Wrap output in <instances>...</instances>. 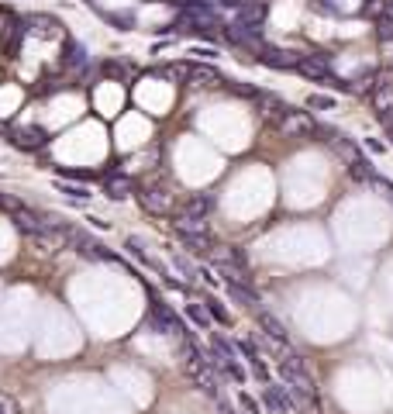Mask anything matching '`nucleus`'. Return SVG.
I'll use <instances>...</instances> for the list:
<instances>
[{
    "instance_id": "f257e3e1",
    "label": "nucleus",
    "mask_w": 393,
    "mask_h": 414,
    "mask_svg": "<svg viewBox=\"0 0 393 414\" xmlns=\"http://www.w3.org/2000/svg\"><path fill=\"white\" fill-rule=\"evenodd\" d=\"M14 225H18V232H21L25 239H32L41 252H59V248L69 242V228H66V225H59L55 218H41V214L28 211V207L14 211Z\"/></svg>"
},
{
    "instance_id": "f03ea898",
    "label": "nucleus",
    "mask_w": 393,
    "mask_h": 414,
    "mask_svg": "<svg viewBox=\"0 0 393 414\" xmlns=\"http://www.w3.org/2000/svg\"><path fill=\"white\" fill-rule=\"evenodd\" d=\"M173 228H176V235H180V242L183 246H190L194 252H211V228H207V221L204 218H194V214H183L180 221H173Z\"/></svg>"
},
{
    "instance_id": "7ed1b4c3",
    "label": "nucleus",
    "mask_w": 393,
    "mask_h": 414,
    "mask_svg": "<svg viewBox=\"0 0 393 414\" xmlns=\"http://www.w3.org/2000/svg\"><path fill=\"white\" fill-rule=\"evenodd\" d=\"M138 201H142V207H145L149 214H169V211H173V197H169L162 187H156V183H145V187L138 190Z\"/></svg>"
},
{
    "instance_id": "20e7f679",
    "label": "nucleus",
    "mask_w": 393,
    "mask_h": 414,
    "mask_svg": "<svg viewBox=\"0 0 393 414\" xmlns=\"http://www.w3.org/2000/svg\"><path fill=\"white\" fill-rule=\"evenodd\" d=\"M262 408L269 414H290L293 411V397L286 387H276V383H266L262 387Z\"/></svg>"
},
{
    "instance_id": "39448f33",
    "label": "nucleus",
    "mask_w": 393,
    "mask_h": 414,
    "mask_svg": "<svg viewBox=\"0 0 393 414\" xmlns=\"http://www.w3.org/2000/svg\"><path fill=\"white\" fill-rule=\"evenodd\" d=\"M259 62H262V66H269V69H297V66H300V55L262 45V48H259Z\"/></svg>"
},
{
    "instance_id": "423d86ee",
    "label": "nucleus",
    "mask_w": 393,
    "mask_h": 414,
    "mask_svg": "<svg viewBox=\"0 0 393 414\" xmlns=\"http://www.w3.org/2000/svg\"><path fill=\"white\" fill-rule=\"evenodd\" d=\"M152 318H156V325L162 331H166V335H176V338H187V328H183V321H180V318H176V314H173V307H169V304H152Z\"/></svg>"
},
{
    "instance_id": "0eeeda50",
    "label": "nucleus",
    "mask_w": 393,
    "mask_h": 414,
    "mask_svg": "<svg viewBox=\"0 0 393 414\" xmlns=\"http://www.w3.org/2000/svg\"><path fill=\"white\" fill-rule=\"evenodd\" d=\"M69 242H73V246H76V252H83L86 259H114V255H111L107 248L100 246L97 239H90L86 232H76V228H69Z\"/></svg>"
},
{
    "instance_id": "6e6552de",
    "label": "nucleus",
    "mask_w": 393,
    "mask_h": 414,
    "mask_svg": "<svg viewBox=\"0 0 393 414\" xmlns=\"http://www.w3.org/2000/svg\"><path fill=\"white\" fill-rule=\"evenodd\" d=\"M238 352H241V356L248 359V366H252V373H255V380H262V383H273V380H269V366H266V359L259 356L255 342L241 338V342H238Z\"/></svg>"
},
{
    "instance_id": "1a4fd4ad",
    "label": "nucleus",
    "mask_w": 393,
    "mask_h": 414,
    "mask_svg": "<svg viewBox=\"0 0 393 414\" xmlns=\"http://www.w3.org/2000/svg\"><path fill=\"white\" fill-rule=\"evenodd\" d=\"M279 128H283V135H293V138H297V135H314L317 131V124L311 121L304 111H290V114L279 121Z\"/></svg>"
},
{
    "instance_id": "9d476101",
    "label": "nucleus",
    "mask_w": 393,
    "mask_h": 414,
    "mask_svg": "<svg viewBox=\"0 0 393 414\" xmlns=\"http://www.w3.org/2000/svg\"><path fill=\"white\" fill-rule=\"evenodd\" d=\"M255 321H259V328L266 331V335L273 338V342L279 345V349L286 345V338H290V335H286V328H283V321H279L276 314H269V311H255Z\"/></svg>"
},
{
    "instance_id": "9b49d317",
    "label": "nucleus",
    "mask_w": 393,
    "mask_h": 414,
    "mask_svg": "<svg viewBox=\"0 0 393 414\" xmlns=\"http://www.w3.org/2000/svg\"><path fill=\"white\" fill-rule=\"evenodd\" d=\"M45 142H48V135H45L41 128H21V131H14V145H18V149L39 152Z\"/></svg>"
},
{
    "instance_id": "f8f14e48",
    "label": "nucleus",
    "mask_w": 393,
    "mask_h": 414,
    "mask_svg": "<svg viewBox=\"0 0 393 414\" xmlns=\"http://www.w3.org/2000/svg\"><path fill=\"white\" fill-rule=\"evenodd\" d=\"M307 80H331V69L321 55H300V66H297Z\"/></svg>"
},
{
    "instance_id": "ddd939ff",
    "label": "nucleus",
    "mask_w": 393,
    "mask_h": 414,
    "mask_svg": "<svg viewBox=\"0 0 393 414\" xmlns=\"http://www.w3.org/2000/svg\"><path fill=\"white\" fill-rule=\"evenodd\" d=\"M262 18H266V4H245V7L238 11V28H248V32H259Z\"/></svg>"
},
{
    "instance_id": "4468645a",
    "label": "nucleus",
    "mask_w": 393,
    "mask_h": 414,
    "mask_svg": "<svg viewBox=\"0 0 393 414\" xmlns=\"http://www.w3.org/2000/svg\"><path fill=\"white\" fill-rule=\"evenodd\" d=\"M190 83H196V86H218V83H225V76H221V69H214V66L190 62Z\"/></svg>"
},
{
    "instance_id": "2eb2a0df",
    "label": "nucleus",
    "mask_w": 393,
    "mask_h": 414,
    "mask_svg": "<svg viewBox=\"0 0 393 414\" xmlns=\"http://www.w3.org/2000/svg\"><path fill=\"white\" fill-rule=\"evenodd\" d=\"M28 25H32V32H35L39 39H59V35H62V25L52 21V18H28Z\"/></svg>"
},
{
    "instance_id": "dca6fc26",
    "label": "nucleus",
    "mask_w": 393,
    "mask_h": 414,
    "mask_svg": "<svg viewBox=\"0 0 393 414\" xmlns=\"http://www.w3.org/2000/svg\"><path fill=\"white\" fill-rule=\"evenodd\" d=\"M373 107L380 111V118H390L393 114V86H376V90H373Z\"/></svg>"
},
{
    "instance_id": "f3484780",
    "label": "nucleus",
    "mask_w": 393,
    "mask_h": 414,
    "mask_svg": "<svg viewBox=\"0 0 393 414\" xmlns=\"http://www.w3.org/2000/svg\"><path fill=\"white\" fill-rule=\"evenodd\" d=\"M204 307H207V314H211L218 325H232V314H228V307H225L218 297H207V300H204Z\"/></svg>"
},
{
    "instance_id": "a211bd4d",
    "label": "nucleus",
    "mask_w": 393,
    "mask_h": 414,
    "mask_svg": "<svg viewBox=\"0 0 393 414\" xmlns=\"http://www.w3.org/2000/svg\"><path fill=\"white\" fill-rule=\"evenodd\" d=\"M228 293L235 297L238 304H245V307H255V304H259L255 290H252V287H245V283H228Z\"/></svg>"
},
{
    "instance_id": "6ab92c4d",
    "label": "nucleus",
    "mask_w": 393,
    "mask_h": 414,
    "mask_svg": "<svg viewBox=\"0 0 393 414\" xmlns=\"http://www.w3.org/2000/svg\"><path fill=\"white\" fill-rule=\"evenodd\" d=\"M131 190H135V183H131V180H124V176H107V194H111L114 201L128 197Z\"/></svg>"
},
{
    "instance_id": "aec40b11",
    "label": "nucleus",
    "mask_w": 393,
    "mask_h": 414,
    "mask_svg": "<svg viewBox=\"0 0 393 414\" xmlns=\"http://www.w3.org/2000/svg\"><path fill=\"white\" fill-rule=\"evenodd\" d=\"M187 318L194 321L196 328H211V314H207V307H200V304H187Z\"/></svg>"
},
{
    "instance_id": "412c9836",
    "label": "nucleus",
    "mask_w": 393,
    "mask_h": 414,
    "mask_svg": "<svg viewBox=\"0 0 393 414\" xmlns=\"http://www.w3.org/2000/svg\"><path fill=\"white\" fill-rule=\"evenodd\" d=\"M211 207H214V201H211L207 194H196L194 201L187 204V214H194V218H204V214H207Z\"/></svg>"
},
{
    "instance_id": "4be33fe9",
    "label": "nucleus",
    "mask_w": 393,
    "mask_h": 414,
    "mask_svg": "<svg viewBox=\"0 0 393 414\" xmlns=\"http://www.w3.org/2000/svg\"><path fill=\"white\" fill-rule=\"evenodd\" d=\"M238 411H241V414H262V404H259L252 394L238 390Z\"/></svg>"
},
{
    "instance_id": "5701e85b",
    "label": "nucleus",
    "mask_w": 393,
    "mask_h": 414,
    "mask_svg": "<svg viewBox=\"0 0 393 414\" xmlns=\"http://www.w3.org/2000/svg\"><path fill=\"white\" fill-rule=\"evenodd\" d=\"M55 187H59V194L73 197V201H79V204H86V201H90V190H86V187H73V183H55Z\"/></svg>"
},
{
    "instance_id": "b1692460",
    "label": "nucleus",
    "mask_w": 393,
    "mask_h": 414,
    "mask_svg": "<svg viewBox=\"0 0 393 414\" xmlns=\"http://www.w3.org/2000/svg\"><path fill=\"white\" fill-rule=\"evenodd\" d=\"M66 62H69V66H86V48L76 45V41H69V45H66Z\"/></svg>"
},
{
    "instance_id": "393cba45",
    "label": "nucleus",
    "mask_w": 393,
    "mask_h": 414,
    "mask_svg": "<svg viewBox=\"0 0 393 414\" xmlns=\"http://www.w3.org/2000/svg\"><path fill=\"white\" fill-rule=\"evenodd\" d=\"M307 107H314V111H335V97H328V93H311V97H307Z\"/></svg>"
},
{
    "instance_id": "a878e982",
    "label": "nucleus",
    "mask_w": 393,
    "mask_h": 414,
    "mask_svg": "<svg viewBox=\"0 0 393 414\" xmlns=\"http://www.w3.org/2000/svg\"><path fill=\"white\" fill-rule=\"evenodd\" d=\"M173 262H176V269H180V273H183L187 280H194V276H200V269H194V266H190V259H187L183 252H173Z\"/></svg>"
},
{
    "instance_id": "bb28decb",
    "label": "nucleus",
    "mask_w": 393,
    "mask_h": 414,
    "mask_svg": "<svg viewBox=\"0 0 393 414\" xmlns=\"http://www.w3.org/2000/svg\"><path fill=\"white\" fill-rule=\"evenodd\" d=\"M380 39L383 41H393V14H380Z\"/></svg>"
},
{
    "instance_id": "cd10ccee",
    "label": "nucleus",
    "mask_w": 393,
    "mask_h": 414,
    "mask_svg": "<svg viewBox=\"0 0 393 414\" xmlns=\"http://www.w3.org/2000/svg\"><path fill=\"white\" fill-rule=\"evenodd\" d=\"M0 414H21V404L11 394H0Z\"/></svg>"
},
{
    "instance_id": "c85d7f7f",
    "label": "nucleus",
    "mask_w": 393,
    "mask_h": 414,
    "mask_svg": "<svg viewBox=\"0 0 393 414\" xmlns=\"http://www.w3.org/2000/svg\"><path fill=\"white\" fill-rule=\"evenodd\" d=\"M376 187L383 190V197H387V201L393 204V183H390V180H380V176H376Z\"/></svg>"
},
{
    "instance_id": "c756f323",
    "label": "nucleus",
    "mask_w": 393,
    "mask_h": 414,
    "mask_svg": "<svg viewBox=\"0 0 393 414\" xmlns=\"http://www.w3.org/2000/svg\"><path fill=\"white\" fill-rule=\"evenodd\" d=\"M190 52H194V55H200V59H214V55H218L214 48H204V45H196V48H190Z\"/></svg>"
},
{
    "instance_id": "7c9ffc66",
    "label": "nucleus",
    "mask_w": 393,
    "mask_h": 414,
    "mask_svg": "<svg viewBox=\"0 0 393 414\" xmlns=\"http://www.w3.org/2000/svg\"><path fill=\"white\" fill-rule=\"evenodd\" d=\"M366 149H369V152H387V145H383V142H376V138H369V142H366Z\"/></svg>"
},
{
    "instance_id": "2f4dec72",
    "label": "nucleus",
    "mask_w": 393,
    "mask_h": 414,
    "mask_svg": "<svg viewBox=\"0 0 393 414\" xmlns=\"http://www.w3.org/2000/svg\"><path fill=\"white\" fill-rule=\"evenodd\" d=\"M200 276H204V280H207V283H211V287H218V276H214V273H211V269H200Z\"/></svg>"
}]
</instances>
